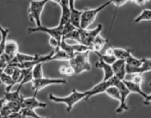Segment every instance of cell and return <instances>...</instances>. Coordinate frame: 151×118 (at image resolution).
Segmentation results:
<instances>
[{"label": "cell", "instance_id": "6da1fadb", "mask_svg": "<svg viewBox=\"0 0 151 118\" xmlns=\"http://www.w3.org/2000/svg\"><path fill=\"white\" fill-rule=\"evenodd\" d=\"M88 94V91L80 92L73 89L69 95L64 97H60L55 95L53 94H49V99L51 102L56 103H64L66 105V111L70 112L71 111L73 106L83 99H85Z\"/></svg>", "mask_w": 151, "mask_h": 118}, {"label": "cell", "instance_id": "7a4b0ae2", "mask_svg": "<svg viewBox=\"0 0 151 118\" xmlns=\"http://www.w3.org/2000/svg\"><path fill=\"white\" fill-rule=\"evenodd\" d=\"M91 52L75 53L69 60L70 66L73 68L75 74H81L83 72L91 71V66L89 61Z\"/></svg>", "mask_w": 151, "mask_h": 118}, {"label": "cell", "instance_id": "3957f363", "mask_svg": "<svg viewBox=\"0 0 151 118\" xmlns=\"http://www.w3.org/2000/svg\"><path fill=\"white\" fill-rule=\"evenodd\" d=\"M48 2L47 0L30 1L28 10V17L30 21L35 23L36 27H40L42 26L41 15Z\"/></svg>", "mask_w": 151, "mask_h": 118}, {"label": "cell", "instance_id": "277c9868", "mask_svg": "<svg viewBox=\"0 0 151 118\" xmlns=\"http://www.w3.org/2000/svg\"><path fill=\"white\" fill-rule=\"evenodd\" d=\"M112 4V1H108L97 8L86 9L83 10L81 21V29H86L96 19L98 14Z\"/></svg>", "mask_w": 151, "mask_h": 118}, {"label": "cell", "instance_id": "5b68a950", "mask_svg": "<svg viewBox=\"0 0 151 118\" xmlns=\"http://www.w3.org/2000/svg\"><path fill=\"white\" fill-rule=\"evenodd\" d=\"M32 89L34 91V96H36L39 91L44 88L54 85H64L67 83L64 79L57 78H43L38 79H33L32 82Z\"/></svg>", "mask_w": 151, "mask_h": 118}, {"label": "cell", "instance_id": "8992f818", "mask_svg": "<svg viewBox=\"0 0 151 118\" xmlns=\"http://www.w3.org/2000/svg\"><path fill=\"white\" fill-rule=\"evenodd\" d=\"M103 28V25L101 24H99L96 27L91 30L79 29L81 44L90 47L96 38L100 34Z\"/></svg>", "mask_w": 151, "mask_h": 118}, {"label": "cell", "instance_id": "52a82bcc", "mask_svg": "<svg viewBox=\"0 0 151 118\" xmlns=\"http://www.w3.org/2000/svg\"><path fill=\"white\" fill-rule=\"evenodd\" d=\"M63 26L59 24L55 27L51 28L42 25L40 27H29L27 29V31L30 34L40 32L47 33L50 37H52L57 39L60 44L63 37Z\"/></svg>", "mask_w": 151, "mask_h": 118}, {"label": "cell", "instance_id": "ba28073f", "mask_svg": "<svg viewBox=\"0 0 151 118\" xmlns=\"http://www.w3.org/2000/svg\"><path fill=\"white\" fill-rule=\"evenodd\" d=\"M115 86L119 89L121 96L119 105L116 109V112L118 114H120L123 112L127 111L129 109L127 104V100L128 97L131 93L122 81L118 80L116 82Z\"/></svg>", "mask_w": 151, "mask_h": 118}, {"label": "cell", "instance_id": "9c48e42d", "mask_svg": "<svg viewBox=\"0 0 151 118\" xmlns=\"http://www.w3.org/2000/svg\"><path fill=\"white\" fill-rule=\"evenodd\" d=\"M54 3L59 5L61 9V15L59 25L64 26L70 21V9L69 1L68 0H58L53 1Z\"/></svg>", "mask_w": 151, "mask_h": 118}, {"label": "cell", "instance_id": "30bf717a", "mask_svg": "<svg viewBox=\"0 0 151 118\" xmlns=\"http://www.w3.org/2000/svg\"><path fill=\"white\" fill-rule=\"evenodd\" d=\"M126 60L117 59L111 65L114 76L119 80L123 81L125 79V76L127 74L126 71Z\"/></svg>", "mask_w": 151, "mask_h": 118}, {"label": "cell", "instance_id": "8fae6325", "mask_svg": "<svg viewBox=\"0 0 151 118\" xmlns=\"http://www.w3.org/2000/svg\"><path fill=\"white\" fill-rule=\"evenodd\" d=\"M75 1H69L70 9V22L76 28L79 29L81 28V21L83 10H79L76 9Z\"/></svg>", "mask_w": 151, "mask_h": 118}, {"label": "cell", "instance_id": "7c38bea8", "mask_svg": "<svg viewBox=\"0 0 151 118\" xmlns=\"http://www.w3.org/2000/svg\"><path fill=\"white\" fill-rule=\"evenodd\" d=\"M36 96L24 98L22 102L23 109H29L35 110L38 108H46L47 104L44 102H40L36 98Z\"/></svg>", "mask_w": 151, "mask_h": 118}, {"label": "cell", "instance_id": "4fadbf2b", "mask_svg": "<svg viewBox=\"0 0 151 118\" xmlns=\"http://www.w3.org/2000/svg\"><path fill=\"white\" fill-rule=\"evenodd\" d=\"M111 87L108 81L102 80L101 82L97 83L96 85L91 88L88 91V94L84 100L87 101L91 97L102 93H105L106 90L109 87Z\"/></svg>", "mask_w": 151, "mask_h": 118}, {"label": "cell", "instance_id": "5bb4252c", "mask_svg": "<svg viewBox=\"0 0 151 118\" xmlns=\"http://www.w3.org/2000/svg\"><path fill=\"white\" fill-rule=\"evenodd\" d=\"M95 66L97 68L102 69L104 72L103 81L108 80L114 76L111 65L106 63L102 59H99L98 61L96 62Z\"/></svg>", "mask_w": 151, "mask_h": 118}, {"label": "cell", "instance_id": "9a60e30c", "mask_svg": "<svg viewBox=\"0 0 151 118\" xmlns=\"http://www.w3.org/2000/svg\"><path fill=\"white\" fill-rule=\"evenodd\" d=\"M22 87L19 86L17 90L14 91H9L4 93V97L5 101L8 102H22L24 97L20 94V90Z\"/></svg>", "mask_w": 151, "mask_h": 118}, {"label": "cell", "instance_id": "2e32d148", "mask_svg": "<svg viewBox=\"0 0 151 118\" xmlns=\"http://www.w3.org/2000/svg\"><path fill=\"white\" fill-rule=\"evenodd\" d=\"M122 81L126 85V87L130 91V93H134L138 94L142 96L143 97H144V98L146 97L147 94H146L142 89L141 85L135 83L131 80H127L124 79Z\"/></svg>", "mask_w": 151, "mask_h": 118}, {"label": "cell", "instance_id": "e0dca14e", "mask_svg": "<svg viewBox=\"0 0 151 118\" xmlns=\"http://www.w3.org/2000/svg\"><path fill=\"white\" fill-rule=\"evenodd\" d=\"M4 53L14 58L17 54L19 53V46L17 42L13 40L7 41Z\"/></svg>", "mask_w": 151, "mask_h": 118}, {"label": "cell", "instance_id": "ac0fdd59", "mask_svg": "<svg viewBox=\"0 0 151 118\" xmlns=\"http://www.w3.org/2000/svg\"><path fill=\"white\" fill-rule=\"evenodd\" d=\"M109 43V41L103 38L99 34L95 39L92 45L91 46V51L93 52H100L106 43Z\"/></svg>", "mask_w": 151, "mask_h": 118}, {"label": "cell", "instance_id": "d6986e66", "mask_svg": "<svg viewBox=\"0 0 151 118\" xmlns=\"http://www.w3.org/2000/svg\"><path fill=\"white\" fill-rule=\"evenodd\" d=\"M114 55L116 59L126 60L132 54L130 49L113 47Z\"/></svg>", "mask_w": 151, "mask_h": 118}, {"label": "cell", "instance_id": "ffe728a7", "mask_svg": "<svg viewBox=\"0 0 151 118\" xmlns=\"http://www.w3.org/2000/svg\"><path fill=\"white\" fill-rule=\"evenodd\" d=\"M9 30L7 28L3 27L0 25V33L1 39L0 40V56L4 53V49L7 42V37L9 35Z\"/></svg>", "mask_w": 151, "mask_h": 118}, {"label": "cell", "instance_id": "44dd1931", "mask_svg": "<svg viewBox=\"0 0 151 118\" xmlns=\"http://www.w3.org/2000/svg\"><path fill=\"white\" fill-rule=\"evenodd\" d=\"M0 82L3 83L7 86L6 92L10 91L12 87L16 85V83L12 79L11 76L7 75L4 72L0 75Z\"/></svg>", "mask_w": 151, "mask_h": 118}, {"label": "cell", "instance_id": "7402d4cb", "mask_svg": "<svg viewBox=\"0 0 151 118\" xmlns=\"http://www.w3.org/2000/svg\"><path fill=\"white\" fill-rule=\"evenodd\" d=\"M151 20V10L144 9L142 12L135 19V23H139L144 21Z\"/></svg>", "mask_w": 151, "mask_h": 118}, {"label": "cell", "instance_id": "603a6c76", "mask_svg": "<svg viewBox=\"0 0 151 118\" xmlns=\"http://www.w3.org/2000/svg\"><path fill=\"white\" fill-rule=\"evenodd\" d=\"M106 94L112 99L120 102L121 99L120 93L117 87L112 86L108 88L106 90Z\"/></svg>", "mask_w": 151, "mask_h": 118}, {"label": "cell", "instance_id": "cb8c5ba5", "mask_svg": "<svg viewBox=\"0 0 151 118\" xmlns=\"http://www.w3.org/2000/svg\"><path fill=\"white\" fill-rule=\"evenodd\" d=\"M71 57L64 51L61 49L55 51L51 57L50 61L53 60H59V61H69Z\"/></svg>", "mask_w": 151, "mask_h": 118}, {"label": "cell", "instance_id": "d4e9b609", "mask_svg": "<svg viewBox=\"0 0 151 118\" xmlns=\"http://www.w3.org/2000/svg\"><path fill=\"white\" fill-rule=\"evenodd\" d=\"M59 49L63 50L71 57L75 54L72 45H70L66 42V40L62 38L59 46Z\"/></svg>", "mask_w": 151, "mask_h": 118}, {"label": "cell", "instance_id": "484cf974", "mask_svg": "<svg viewBox=\"0 0 151 118\" xmlns=\"http://www.w3.org/2000/svg\"><path fill=\"white\" fill-rule=\"evenodd\" d=\"M32 74L33 79H38L44 77L43 76L42 63L36 64L32 67Z\"/></svg>", "mask_w": 151, "mask_h": 118}, {"label": "cell", "instance_id": "4316f807", "mask_svg": "<svg viewBox=\"0 0 151 118\" xmlns=\"http://www.w3.org/2000/svg\"><path fill=\"white\" fill-rule=\"evenodd\" d=\"M125 60H126V64L128 65L133 67L140 68L142 65L144 58L138 59L131 55L129 57Z\"/></svg>", "mask_w": 151, "mask_h": 118}, {"label": "cell", "instance_id": "83f0119b", "mask_svg": "<svg viewBox=\"0 0 151 118\" xmlns=\"http://www.w3.org/2000/svg\"><path fill=\"white\" fill-rule=\"evenodd\" d=\"M62 38L66 40L67 39L72 40L76 41L78 43H81V36L79 29H77L69 33L65 36H63Z\"/></svg>", "mask_w": 151, "mask_h": 118}, {"label": "cell", "instance_id": "f1b7e54d", "mask_svg": "<svg viewBox=\"0 0 151 118\" xmlns=\"http://www.w3.org/2000/svg\"><path fill=\"white\" fill-rule=\"evenodd\" d=\"M95 53L98 56L99 59H102L110 65L112 64L117 59L114 55H109L105 54H104L100 53V52H95Z\"/></svg>", "mask_w": 151, "mask_h": 118}, {"label": "cell", "instance_id": "f546056e", "mask_svg": "<svg viewBox=\"0 0 151 118\" xmlns=\"http://www.w3.org/2000/svg\"><path fill=\"white\" fill-rule=\"evenodd\" d=\"M20 113L27 117V118H49L47 117H43L39 116L35 112V110L29 109H22L20 111Z\"/></svg>", "mask_w": 151, "mask_h": 118}, {"label": "cell", "instance_id": "4dcf8cb0", "mask_svg": "<svg viewBox=\"0 0 151 118\" xmlns=\"http://www.w3.org/2000/svg\"><path fill=\"white\" fill-rule=\"evenodd\" d=\"M151 71V58H144L142 65L139 68L140 73L143 74Z\"/></svg>", "mask_w": 151, "mask_h": 118}, {"label": "cell", "instance_id": "1f68e13d", "mask_svg": "<svg viewBox=\"0 0 151 118\" xmlns=\"http://www.w3.org/2000/svg\"><path fill=\"white\" fill-rule=\"evenodd\" d=\"M73 50L75 53H84L88 51H91L90 47L85 46L81 43L72 45Z\"/></svg>", "mask_w": 151, "mask_h": 118}, {"label": "cell", "instance_id": "d6a6232c", "mask_svg": "<svg viewBox=\"0 0 151 118\" xmlns=\"http://www.w3.org/2000/svg\"><path fill=\"white\" fill-rule=\"evenodd\" d=\"M77 29L70 22H69L63 26V36H65L69 33L73 31L74 30Z\"/></svg>", "mask_w": 151, "mask_h": 118}, {"label": "cell", "instance_id": "836d02e7", "mask_svg": "<svg viewBox=\"0 0 151 118\" xmlns=\"http://www.w3.org/2000/svg\"><path fill=\"white\" fill-rule=\"evenodd\" d=\"M130 80L135 83L142 85L144 82V77L143 74L136 73L132 74V79Z\"/></svg>", "mask_w": 151, "mask_h": 118}, {"label": "cell", "instance_id": "e575fe53", "mask_svg": "<svg viewBox=\"0 0 151 118\" xmlns=\"http://www.w3.org/2000/svg\"><path fill=\"white\" fill-rule=\"evenodd\" d=\"M49 43L51 47L55 49V51L59 50L60 43L56 39L52 37H50L49 40Z\"/></svg>", "mask_w": 151, "mask_h": 118}, {"label": "cell", "instance_id": "d590c367", "mask_svg": "<svg viewBox=\"0 0 151 118\" xmlns=\"http://www.w3.org/2000/svg\"><path fill=\"white\" fill-rule=\"evenodd\" d=\"M16 67L13 66L11 65L8 64L6 67L4 69L3 72L7 75L12 76L15 71Z\"/></svg>", "mask_w": 151, "mask_h": 118}, {"label": "cell", "instance_id": "8d00e7d4", "mask_svg": "<svg viewBox=\"0 0 151 118\" xmlns=\"http://www.w3.org/2000/svg\"><path fill=\"white\" fill-rule=\"evenodd\" d=\"M74 74H75V72H74L73 68L70 66H67L66 72H65V75L68 77H71V76H73Z\"/></svg>", "mask_w": 151, "mask_h": 118}, {"label": "cell", "instance_id": "74e56055", "mask_svg": "<svg viewBox=\"0 0 151 118\" xmlns=\"http://www.w3.org/2000/svg\"><path fill=\"white\" fill-rule=\"evenodd\" d=\"M67 66L65 65H62L59 67V72L61 74L65 75V72H66V68Z\"/></svg>", "mask_w": 151, "mask_h": 118}, {"label": "cell", "instance_id": "f35d334b", "mask_svg": "<svg viewBox=\"0 0 151 118\" xmlns=\"http://www.w3.org/2000/svg\"><path fill=\"white\" fill-rule=\"evenodd\" d=\"M151 102V93L150 94H147L146 97L144 98V104H148Z\"/></svg>", "mask_w": 151, "mask_h": 118}, {"label": "cell", "instance_id": "ab89813d", "mask_svg": "<svg viewBox=\"0 0 151 118\" xmlns=\"http://www.w3.org/2000/svg\"><path fill=\"white\" fill-rule=\"evenodd\" d=\"M133 1L134 2V3L136 4H137V5H139L140 6H142V7H143L144 5L145 4V3L147 1Z\"/></svg>", "mask_w": 151, "mask_h": 118}, {"label": "cell", "instance_id": "60d3db41", "mask_svg": "<svg viewBox=\"0 0 151 118\" xmlns=\"http://www.w3.org/2000/svg\"><path fill=\"white\" fill-rule=\"evenodd\" d=\"M7 65H8V64L7 63L0 59V69L4 70L7 66Z\"/></svg>", "mask_w": 151, "mask_h": 118}, {"label": "cell", "instance_id": "b9f144b4", "mask_svg": "<svg viewBox=\"0 0 151 118\" xmlns=\"http://www.w3.org/2000/svg\"><path fill=\"white\" fill-rule=\"evenodd\" d=\"M5 100L4 98H1L0 99V112L1 111L2 109L4 107V105H5Z\"/></svg>", "mask_w": 151, "mask_h": 118}, {"label": "cell", "instance_id": "7bdbcfd3", "mask_svg": "<svg viewBox=\"0 0 151 118\" xmlns=\"http://www.w3.org/2000/svg\"><path fill=\"white\" fill-rule=\"evenodd\" d=\"M21 118H28L27 117H25V116H24V115H22V117Z\"/></svg>", "mask_w": 151, "mask_h": 118}, {"label": "cell", "instance_id": "ee69618b", "mask_svg": "<svg viewBox=\"0 0 151 118\" xmlns=\"http://www.w3.org/2000/svg\"><path fill=\"white\" fill-rule=\"evenodd\" d=\"M150 87H151V82H150Z\"/></svg>", "mask_w": 151, "mask_h": 118}, {"label": "cell", "instance_id": "f6af8a7d", "mask_svg": "<svg viewBox=\"0 0 151 118\" xmlns=\"http://www.w3.org/2000/svg\"></svg>", "mask_w": 151, "mask_h": 118}]
</instances>
